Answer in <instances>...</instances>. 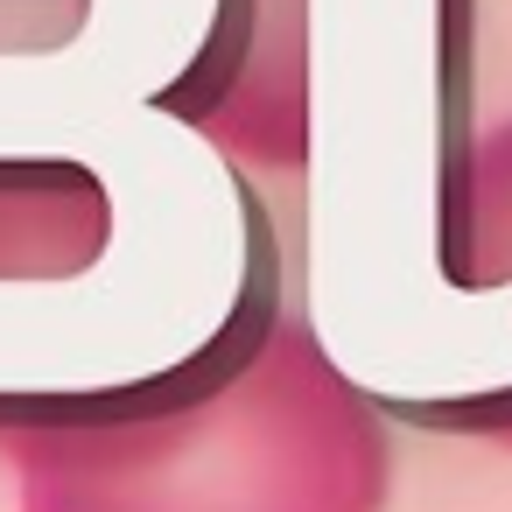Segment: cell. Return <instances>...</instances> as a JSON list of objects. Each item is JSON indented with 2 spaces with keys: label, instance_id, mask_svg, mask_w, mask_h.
Wrapping results in <instances>:
<instances>
[{
  "label": "cell",
  "instance_id": "4",
  "mask_svg": "<svg viewBox=\"0 0 512 512\" xmlns=\"http://www.w3.org/2000/svg\"><path fill=\"white\" fill-rule=\"evenodd\" d=\"M442 260L463 288L512 281V127L484 134L456 162L449 211H442ZM498 442L512 449V421L498 428Z\"/></svg>",
  "mask_w": 512,
  "mask_h": 512
},
{
  "label": "cell",
  "instance_id": "2",
  "mask_svg": "<svg viewBox=\"0 0 512 512\" xmlns=\"http://www.w3.org/2000/svg\"><path fill=\"white\" fill-rule=\"evenodd\" d=\"M162 113L253 169L309 162V0H218L190 71L155 92Z\"/></svg>",
  "mask_w": 512,
  "mask_h": 512
},
{
  "label": "cell",
  "instance_id": "1",
  "mask_svg": "<svg viewBox=\"0 0 512 512\" xmlns=\"http://www.w3.org/2000/svg\"><path fill=\"white\" fill-rule=\"evenodd\" d=\"M15 512H386L379 407L309 323L246 302L169 372L0 393Z\"/></svg>",
  "mask_w": 512,
  "mask_h": 512
},
{
  "label": "cell",
  "instance_id": "3",
  "mask_svg": "<svg viewBox=\"0 0 512 512\" xmlns=\"http://www.w3.org/2000/svg\"><path fill=\"white\" fill-rule=\"evenodd\" d=\"M113 246L99 169L64 155H0V281H78Z\"/></svg>",
  "mask_w": 512,
  "mask_h": 512
}]
</instances>
